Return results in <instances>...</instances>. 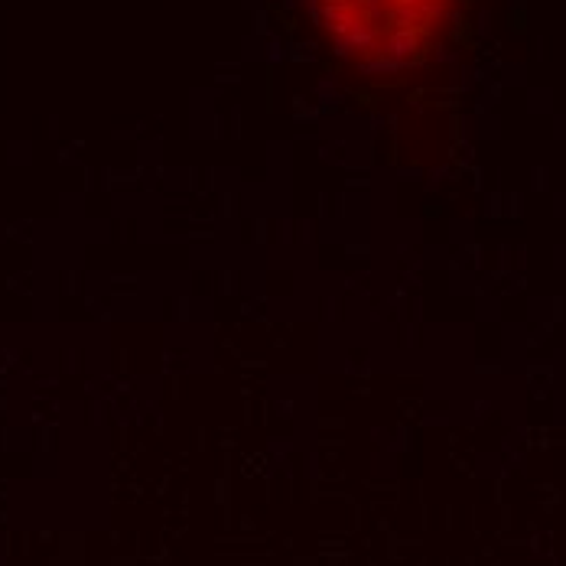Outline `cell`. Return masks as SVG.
Wrapping results in <instances>:
<instances>
[{
	"mask_svg": "<svg viewBox=\"0 0 566 566\" xmlns=\"http://www.w3.org/2000/svg\"><path fill=\"white\" fill-rule=\"evenodd\" d=\"M333 53L358 69L397 72L430 56L459 0H306Z\"/></svg>",
	"mask_w": 566,
	"mask_h": 566,
	"instance_id": "cell-1",
	"label": "cell"
}]
</instances>
